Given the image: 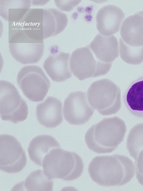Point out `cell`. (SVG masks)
Instances as JSON below:
<instances>
[{"mask_svg": "<svg viewBox=\"0 0 143 191\" xmlns=\"http://www.w3.org/2000/svg\"><path fill=\"white\" fill-rule=\"evenodd\" d=\"M135 170L130 159L117 154L97 156L91 160L88 167L91 179L99 185L106 187L126 184L133 177Z\"/></svg>", "mask_w": 143, "mask_h": 191, "instance_id": "cell-1", "label": "cell"}, {"mask_svg": "<svg viewBox=\"0 0 143 191\" xmlns=\"http://www.w3.org/2000/svg\"><path fill=\"white\" fill-rule=\"evenodd\" d=\"M127 131L124 121L114 116L103 119L86 132L85 141L88 148L98 153H110L123 141Z\"/></svg>", "mask_w": 143, "mask_h": 191, "instance_id": "cell-2", "label": "cell"}, {"mask_svg": "<svg viewBox=\"0 0 143 191\" xmlns=\"http://www.w3.org/2000/svg\"><path fill=\"white\" fill-rule=\"evenodd\" d=\"M60 148L52 149L44 157L42 166L45 174L50 179L71 181L78 178L84 171L82 159L76 153Z\"/></svg>", "mask_w": 143, "mask_h": 191, "instance_id": "cell-3", "label": "cell"}, {"mask_svg": "<svg viewBox=\"0 0 143 191\" xmlns=\"http://www.w3.org/2000/svg\"><path fill=\"white\" fill-rule=\"evenodd\" d=\"M87 97L91 106L103 115L114 114L121 108L120 88L109 79L92 82L88 90Z\"/></svg>", "mask_w": 143, "mask_h": 191, "instance_id": "cell-4", "label": "cell"}, {"mask_svg": "<svg viewBox=\"0 0 143 191\" xmlns=\"http://www.w3.org/2000/svg\"><path fill=\"white\" fill-rule=\"evenodd\" d=\"M43 9H29L19 21L9 23L11 43L43 42Z\"/></svg>", "mask_w": 143, "mask_h": 191, "instance_id": "cell-5", "label": "cell"}, {"mask_svg": "<svg viewBox=\"0 0 143 191\" xmlns=\"http://www.w3.org/2000/svg\"><path fill=\"white\" fill-rule=\"evenodd\" d=\"M18 86L30 101L39 102L43 100L50 86V82L39 66L29 65L22 67L17 76Z\"/></svg>", "mask_w": 143, "mask_h": 191, "instance_id": "cell-6", "label": "cell"}, {"mask_svg": "<svg viewBox=\"0 0 143 191\" xmlns=\"http://www.w3.org/2000/svg\"><path fill=\"white\" fill-rule=\"evenodd\" d=\"M0 95V116L2 120L16 124L27 119L28 113L27 103L12 83L1 80Z\"/></svg>", "mask_w": 143, "mask_h": 191, "instance_id": "cell-7", "label": "cell"}, {"mask_svg": "<svg viewBox=\"0 0 143 191\" xmlns=\"http://www.w3.org/2000/svg\"><path fill=\"white\" fill-rule=\"evenodd\" d=\"M70 66L74 75L82 80L106 74L112 63L96 60L89 46L76 49L71 57Z\"/></svg>", "mask_w": 143, "mask_h": 191, "instance_id": "cell-8", "label": "cell"}, {"mask_svg": "<svg viewBox=\"0 0 143 191\" xmlns=\"http://www.w3.org/2000/svg\"><path fill=\"white\" fill-rule=\"evenodd\" d=\"M27 161L25 151L17 139L9 134H1L0 170L8 173H18L25 167Z\"/></svg>", "mask_w": 143, "mask_h": 191, "instance_id": "cell-9", "label": "cell"}, {"mask_svg": "<svg viewBox=\"0 0 143 191\" xmlns=\"http://www.w3.org/2000/svg\"><path fill=\"white\" fill-rule=\"evenodd\" d=\"M90 104L85 92L78 91L70 93L64 102L65 119L71 125L84 124L89 121L94 111Z\"/></svg>", "mask_w": 143, "mask_h": 191, "instance_id": "cell-10", "label": "cell"}, {"mask_svg": "<svg viewBox=\"0 0 143 191\" xmlns=\"http://www.w3.org/2000/svg\"><path fill=\"white\" fill-rule=\"evenodd\" d=\"M125 15L120 7L109 4L101 8L96 16L98 30L105 36L113 35L118 32L121 27Z\"/></svg>", "mask_w": 143, "mask_h": 191, "instance_id": "cell-11", "label": "cell"}, {"mask_svg": "<svg viewBox=\"0 0 143 191\" xmlns=\"http://www.w3.org/2000/svg\"><path fill=\"white\" fill-rule=\"evenodd\" d=\"M62 107L59 99L53 97H47L36 107V116L39 123L47 128L59 125L63 121Z\"/></svg>", "mask_w": 143, "mask_h": 191, "instance_id": "cell-12", "label": "cell"}, {"mask_svg": "<svg viewBox=\"0 0 143 191\" xmlns=\"http://www.w3.org/2000/svg\"><path fill=\"white\" fill-rule=\"evenodd\" d=\"M70 54L59 52L49 56L43 65L52 80L57 82H64L72 76L70 66Z\"/></svg>", "mask_w": 143, "mask_h": 191, "instance_id": "cell-13", "label": "cell"}, {"mask_svg": "<svg viewBox=\"0 0 143 191\" xmlns=\"http://www.w3.org/2000/svg\"><path fill=\"white\" fill-rule=\"evenodd\" d=\"M88 46L98 59L102 62L112 63L119 56L118 41L114 35L105 36L98 34Z\"/></svg>", "mask_w": 143, "mask_h": 191, "instance_id": "cell-14", "label": "cell"}, {"mask_svg": "<svg viewBox=\"0 0 143 191\" xmlns=\"http://www.w3.org/2000/svg\"><path fill=\"white\" fill-rule=\"evenodd\" d=\"M9 47L13 58L23 64L38 62L44 53V42L9 43Z\"/></svg>", "mask_w": 143, "mask_h": 191, "instance_id": "cell-15", "label": "cell"}, {"mask_svg": "<svg viewBox=\"0 0 143 191\" xmlns=\"http://www.w3.org/2000/svg\"><path fill=\"white\" fill-rule=\"evenodd\" d=\"M121 38L128 45L132 46H143V11L129 16L121 25Z\"/></svg>", "mask_w": 143, "mask_h": 191, "instance_id": "cell-16", "label": "cell"}, {"mask_svg": "<svg viewBox=\"0 0 143 191\" xmlns=\"http://www.w3.org/2000/svg\"><path fill=\"white\" fill-rule=\"evenodd\" d=\"M60 147L59 143L53 137L49 135H40L31 140L27 150L31 161L41 166H42L43 159L47 154L52 149Z\"/></svg>", "mask_w": 143, "mask_h": 191, "instance_id": "cell-17", "label": "cell"}, {"mask_svg": "<svg viewBox=\"0 0 143 191\" xmlns=\"http://www.w3.org/2000/svg\"><path fill=\"white\" fill-rule=\"evenodd\" d=\"M68 22L67 15L55 8L43 9V40L63 31Z\"/></svg>", "mask_w": 143, "mask_h": 191, "instance_id": "cell-18", "label": "cell"}, {"mask_svg": "<svg viewBox=\"0 0 143 191\" xmlns=\"http://www.w3.org/2000/svg\"><path fill=\"white\" fill-rule=\"evenodd\" d=\"M123 100L132 115L143 118V76L130 84L124 95Z\"/></svg>", "mask_w": 143, "mask_h": 191, "instance_id": "cell-19", "label": "cell"}, {"mask_svg": "<svg viewBox=\"0 0 143 191\" xmlns=\"http://www.w3.org/2000/svg\"><path fill=\"white\" fill-rule=\"evenodd\" d=\"M1 16L9 23L21 19L30 9L31 0H0Z\"/></svg>", "mask_w": 143, "mask_h": 191, "instance_id": "cell-20", "label": "cell"}, {"mask_svg": "<svg viewBox=\"0 0 143 191\" xmlns=\"http://www.w3.org/2000/svg\"><path fill=\"white\" fill-rule=\"evenodd\" d=\"M23 183L27 191H51L53 189V180L49 179L43 171L41 170L32 172Z\"/></svg>", "mask_w": 143, "mask_h": 191, "instance_id": "cell-21", "label": "cell"}, {"mask_svg": "<svg viewBox=\"0 0 143 191\" xmlns=\"http://www.w3.org/2000/svg\"><path fill=\"white\" fill-rule=\"evenodd\" d=\"M126 146L130 154L135 159L143 149V123L137 124L130 129Z\"/></svg>", "mask_w": 143, "mask_h": 191, "instance_id": "cell-22", "label": "cell"}, {"mask_svg": "<svg viewBox=\"0 0 143 191\" xmlns=\"http://www.w3.org/2000/svg\"><path fill=\"white\" fill-rule=\"evenodd\" d=\"M119 43L120 56L124 60L131 64L140 63L143 61V46L136 48H131L121 38Z\"/></svg>", "mask_w": 143, "mask_h": 191, "instance_id": "cell-23", "label": "cell"}, {"mask_svg": "<svg viewBox=\"0 0 143 191\" xmlns=\"http://www.w3.org/2000/svg\"><path fill=\"white\" fill-rule=\"evenodd\" d=\"M136 176L138 182L143 186V149L135 159Z\"/></svg>", "mask_w": 143, "mask_h": 191, "instance_id": "cell-24", "label": "cell"}, {"mask_svg": "<svg viewBox=\"0 0 143 191\" xmlns=\"http://www.w3.org/2000/svg\"><path fill=\"white\" fill-rule=\"evenodd\" d=\"M56 6L60 9L66 11L72 10L81 0H54Z\"/></svg>", "mask_w": 143, "mask_h": 191, "instance_id": "cell-25", "label": "cell"}, {"mask_svg": "<svg viewBox=\"0 0 143 191\" xmlns=\"http://www.w3.org/2000/svg\"><path fill=\"white\" fill-rule=\"evenodd\" d=\"M49 0H31V5H43L47 3Z\"/></svg>", "mask_w": 143, "mask_h": 191, "instance_id": "cell-26", "label": "cell"}]
</instances>
